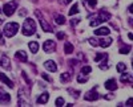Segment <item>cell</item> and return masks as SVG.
Returning a JSON list of instances; mask_svg holds the SVG:
<instances>
[{
	"label": "cell",
	"instance_id": "obj_26",
	"mask_svg": "<svg viewBox=\"0 0 133 107\" xmlns=\"http://www.w3.org/2000/svg\"><path fill=\"white\" fill-rule=\"evenodd\" d=\"M129 52H130V45H125V46L120 48V53H121V54H128Z\"/></svg>",
	"mask_w": 133,
	"mask_h": 107
},
{
	"label": "cell",
	"instance_id": "obj_19",
	"mask_svg": "<svg viewBox=\"0 0 133 107\" xmlns=\"http://www.w3.org/2000/svg\"><path fill=\"white\" fill-rule=\"evenodd\" d=\"M28 46H29V50L32 52V53H37V50H39V44L36 41H31L29 44H28Z\"/></svg>",
	"mask_w": 133,
	"mask_h": 107
},
{
	"label": "cell",
	"instance_id": "obj_27",
	"mask_svg": "<svg viewBox=\"0 0 133 107\" xmlns=\"http://www.w3.org/2000/svg\"><path fill=\"white\" fill-rule=\"evenodd\" d=\"M107 58H108V57L103 58V62H101V63H100V65H98V68L101 69V70H107V69H108V62H107L108 60H107Z\"/></svg>",
	"mask_w": 133,
	"mask_h": 107
},
{
	"label": "cell",
	"instance_id": "obj_37",
	"mask_svg": "<svg viewBox=\"0 0 133 107\" xmlns=\"http://www.w3.org/2000/svg\"><path fill=\"white\" fill-rule=\"evenodd\" d=\"M68 91H69L71 94H73V95H75V97H79V95H80V93H79V91H77V90H72V89H69Z\"/></svg>",
	"mask_w": 133,
	"mask_h": 107
},
{
	"label": "cell",
	"instance_id": "obj_36",
	"mask_svg": "<svg viewBox=\"0 0 133 107\" xmlns=\"http://www.w3.org/2000/svg\"><path fill=\"white\" fill-rule=\"evenodd\" d=\"M21 76H23V78L25 79V82H27L28 85H31V81H29V78L27 77V74H25V71H23V73H21Z\"/></svg>",
	"mask_w": 133,
	"mask_h": 107
},
{
	"label": "cell",
	"instance_id": "obj_29",
	"mask_svg": "<svg viewBox=\"0 0 133 107\" xmlns=\"http://www.w3.org/2000/svg\"><path fill=\"white\" fill-rule=\"evenodd\" d=\"M55 104H56L57 107H61V106H64V104H65V101H64V98H61V97H60V98H57V99H56V102H55Z\"/></svg>",
	"mask_w": 133,
	"mask_h": 107
},
{
	"label": "cell",
	"instance_id": "obj_17",
	"mask_svg": "<svg viewBox=\"0 0 133 107\" xmlns=\"http://www.w3.org/2000/svg\"><path fill=\"white\" fill-rule=\"evenodd\" d=\"M123 76H121V78H120V81L123 82V83H129V82H132V76L130 74H128V73H121Z\"/></svg>",
	"mask_w": 133,
	"mask_h": 107
},
{
	"label": "cell",
	"instance_id": "obj_7",
	"mask_svg": "<svg viewBox=\"0 0 133 107\" xmlns=\"http://www.w3.org/2000/svg\"><path fill=\"white\" fill-rule=\"evenodd\" d=\"M104 86H105V89L109 90V91H115V90L117 89V82H116V79L110 78V79H108V81L105 82Z\"/></svg>",
	"mask_w": 133,
	"mask_h": 107
},
{
	"label": "cell",
	"instance_id": "obj_9",
	"mask_svg": "<svg viewBox=\"0 0 133 107\" xmlns=\"http://www.w3.org/2000/svg\"><path fill=\"white\" fill-rule=\"evenodd\" d=\"M15 57H16V60H19L21 62H27V60H28V56L24 50H17L15 53Z\"/></svg>",
	"mask_w": 133,
	"mask_h": 107
},
{
	"label": "cell",
	"instance_id": "obj_1",
	"mask_svg": "<svg viewBox=\"0 0 133 107\" xmlns=\"http://www.w3.org/2000/svg\"><path fill=\"white\" fill-rule=\"evenodd\" d=\"M21 32H23L24 36H32L35 35L36 32V23L33 21V19H25L23 28H21Z\"/></svg>",
	"mask_w": 133,
	"mask_h": 107
},
{
	"label": "cell",
	"instance_id": "obj_12",
	"mask_svg": "<svg viewBox=\"0 0 133 107\" xmlns=\"http://www.w3.org/2000/svg\"><path fill=\"white\" fill-rule=\"evenodd\" d=\"M0 81H2L3 83H5V85H7L8 87H11V89L14 87V82L11 81V79H9V78H8L7 76H5L4 73H0Z\"/></svg>",
	"mask_w": 133,
	"mask_h": 107
},
{
	"label": "cell",
	"instance_id": "obj_3",
	"mask_svg": "<svg viewBox=\"0 0 133 107\" xmlns=\"http://www.w3.org/2000/svg\"><path fill=\"white\" fill-rule=\"evenodd\" d=\"M17 8V3L16 2H8L3 5V13L5 16H12L15 13V11Z\"/></svg>",
	"mask_w": 133,
	"mask_h": 107
},
{
	"label": "cell",
	"instance_id": "obj_43",
	"mask_svg": "<svg viewBox=\"0 0 133 107\" xmlns=\"http://www.w3.org/2000/svg\"><path fill=\"white\" fill-rule=\"evenodd\" d=\"M3 21V17H2V9H0V23Z\"/></svg>",
	"mask_w": 133,
	"mask_h": 107
},
{
	"label": "cell",
	"instance_id": "obj_38",
	"mask_svg": "<svg viewBox=\"0 0 133 107\" xmlns=\"http://www.w3.org/2000/svg\"><path fill=\"white\" fill-rule=\"evenodd\" d=\"M72 2V0H59V3L63 4V5H66V4H69Z\"/></svg>",
	"mask_w": 133,
	"mask_h": 107
},
{
	"label": "cell",
	"instance_id": "obj_44",
	"mask_svg": "<svg viewBox=\"0 0 133 107\" xmlns=\"http://www.w3.org/2000/svg\"><path fill=\"white\" fill-rule=\"evenodd\" d=\"M3 93H4V90H3V89H2V87H0V95H2V94H3Z\"/></svg>",
	"mask_w": 133,
	"mask_h": 107
},
{
	"label": "cell",
	"instance_id": "obj_40",
	"mask_svg": "<svg viewBox=\"0 0 133 107\" xmlns=\"http://www.w3.org/2000/svg\"><path fill=\"white\" fill-rule=\"evenodd\" d=\"M132 103H133V99H132V98H129V99L127 101V103H125V104H127V106H132Z\"/></svg>",
	"mask_w": 133,
	"mask_h": 107
},
{
	"label": "cell",
	"instance_id": "obj_6",
	"mask_svg": "<svg viewBox=\"0 0 133 107\" xmlns=\"http://www.w3.org/2000/svg\"><path fill=\"white\" fill-rule=\"evenodd\" d=\"M98 98H100V95H98V93L95 91V90L88 91V93L84 95V99H85V101H97Z\"/></svg>",
	"mask_w": 133,
	"mask_h": 107
},
{
	"label": "cell",
	"instance_id": "obj_10",
	"mask_svg": "<svg viewBox=\"0 0 133 107\" xmlns=\"http://www.w3.org/2000/svg\"><path fill=\"white\" fill-rule=\"evenodd\" d=\"M0 66L4 68V69H9L11 68V62H9V58L7 56H0Z\"/></svg>",
	"mask_w": 133,
	"mask_h": 107
},
{
	"label": "cell",
	"instance_id": "obj_24",
	"mask_svg": "<svg viewBox=\"0 0 133 107\" xmlns=\"http://www.w3.org/2000/svg\"><path fill=\"white\" fill-rule=\"evenodd\" d=\"M69 16H73V15H76V13H79V5H77V4H73L72 5V8L69 9Z\"/></svg>",
	"mask_w": 133,
	"mask_h": 107
},
{
	"label": "cell",
	"instance_id": "obj_39",
	"mask_svg": "<svg viewBox=\"0 0 133 107\" xmlns=\"http://www.w3.org/2000/svg\"><path fill=\"white\" fill-rule=\"evenodd\" d=\"M19 15H20V16H23V17H24V16H27V11H25V9H20Z\"/></svg>",
	"mask_w": 133,
	"mask_h": 107
},
{
	"label": "cell",
	"instance_id": "obj_32",
	"mask_svg": "<svg viewBox=\"0 0 133 107\" xmlns=\"http://www.w3.org/2000/svg\"><path fill=\"white\" fill-rule=\"evenodd\" d=\"M88 41H89V44H91L92 46H97V45H98V41H97L96 38H89Z\"/></svg>",
	"mask_w": 133,
	"mask_h": 107
},
{
	"label": "cell",
	"instance_id": "obj_28",
	"mask_svg": "<svg viewBox=\"0 0 133 107\" xmlns=\"http://www.w3.org/2000/svg\"><path fill=\"white\" fill-rule=\"evenodd\" d=\"M105 57H108L107 53H97V56L95 57V61H96V62H100V61H101L103 58H105Z\"/></svg>",
	"mask_w": 133,
	"mask_h": 107
},
{
	"label": "cell",
	"instance_id": "obj_18",
	"mask_svg": "<svg viewBox=\"0 0 133 107\" xmlns=\"http://www.w3.org/2000/svg\"><path fill=\"white\" fill-rule=\"evenodd\" d=\"M71 78H72V73H69V71L63 73L61 76H60V81H61V82H64V83H65V82H68Z\"/></svg>",
	"mask_w": 133,
	"mask_h": 107
},
{
	"label": "cell",
	"instance_id": "obj_35",
	"mask_svg": "<svg viewBox=\"0 0 133 107\" xmlns=\"http://www.w3.org/2000/svg\"><path fill=\"white\" fill-rule=\"evenodd\" d=\"M56 36H57L59 40H64V38H65V33H64V32H59Z\"/></svg>",
	"mask_w": 133,
	"mask_h": 107
},
{
	"label": "cell",
	"instance_id": "obj_42",
	"mask_svg": "<svg viewBox=\"0 0 133 107\" xmlns=\"http://www.w3.org/2000/svg\"><path fill=\"white\" fill-rule=\"evenodd\" d=\"M105 98H107V99H112L113 97H112V95H105Z\"/></svg>",
	"mask_w": 133,
	"mask_h": 107
},
{
	"label": "cell",
	"instance_id": "obj_5",
	"mask_svg": "<svg viewBox=\"0 0 133 107\" xmlns=\"http://www.w3.org/2000/svg\"><path fill=\"white\" fill-rule=\"evenodd\" d=\"M43 49H44V52H47V53L55 52V49H56V42H55L53 40H47L43 44Z\"/></svg>",
	"mask_w": 133,
	"mask_h": 107
},
{
	"label": "cell",
	"instance_id": "obj_25",
	"mask_svg": "<svg viewBox=\"0 0 133 107\" xmlns=\"http://www.w3.org/2000/svg\"><path fill=\"white\" fill-rule=\"evenodd\" d=\"M88 81V77H87V74H80V76L79 77H77V82H79V83H85Z\"/></svg>",
	"mask_w": 133,
	"mask_h": 107
},
{
	"label": "cell",
	"instance_id": "obj_41",
	"mask_svg": "<svg viewBox=\"0 0 133 107\" xmlns=\"http://www.w3.org/2000/svg\"><path fill=\"white\" fill-rule=\"evenodd\" d=\"M75 63H77V61H76V60H73V61L71 60V61H69V65H71V66H73Z\"/></svg>",
	"mask_w": 133,
	"mask_h": 107
},
{
	"label": "cell",
	"instance_id": "obj_34",
	"mask_svg": "<svg viewBox=\"0 0 133 107\" xmlns=\"http://www.w3.org/2000/svg\"><path fill=\"white\" fill-rule=\"evenodd\" d=\"M79 23H80V19H73V20H71V25H72V27H76Z\"/></svg>",
	"mask_w": 133,
	"mask_h": 107
},
{
	"label": "cell",
	"instance_id": "obj_21",
	"mask_svg": "<svg viewBox=\"0 0 133 107\" xmlns=\"http://www.w3.org/2000/svg\"><path fill=\"white\" fill-rule=\"evenodd\" d=\"M101 23H103V21H101V19H100V17L97 16V17H93V19L91 20V23H89V25L95 28V27H97V25H100V24H101Z\"/></svg>",
	"mask_w": 133,
	"mask_h": 107
},
{
	"label": "cell",
	"instance_id": "obj_14",
	"mask_svg": "<svg viewBox=\"0 0 133 107\" xmlns=\"http://www.w3.org/2000/svg\"><path fill=\"white\" fill-rule=\"evenodd\" d=\"M110 44H112V38L108 37V36H107L105 38H101V40L98 41V45L101 46V48H108Z\"/></svg>",
	"mask_w": 133,
	"mask_h": 107
},
{
	"label": "cell",
	"instance_id": "obj_20",
	"mask_svg": "<svg viewBox=\"0 0 133 107\" xmlns=\"http://www.w3.org/2000/svg\"><path fill=\"white\" fill-rule=\"evenodd\" d=\"M64 52H65V54H71V53L73 52V45L71 44V42H65V45H64Z\"/></svg>",
	"mask_w": 133,
	"mask_h": 107
},
{
	"label": "cell",
	"instance_id": "obj_30",
	"mask_svg": "<svg viewBox=\"0 0 133 107\" xmlns=\"http://www.w3.org/2000/svg\"><path fill=\"white\" fill-rule=\"evenodd\" d=\"M92 71V68L91 66H83V69H81V73L83 74H89Z\"/></svg>",
	"mask_w": 133,
	"mask_h": 107
},
{
	"label": "cell",
	"instance_id": "obj_22",
	"mask_svg": "<svg viewBox=\"0 0 133 107\" xmlns=\"http://www.w3.org/2000/svg\"><path fill=\"white\" fill-rule=\"evenodd\" d=\"M55 21H56V24L63 25V24H65V17L63 15H56L55 16Z\"/></svg>",
	"mask_w": 133,
	"mask_h": 107
},
{
	"label": "cell",
	"instance_id": "obj_8",
	"mask_svg": "<svg viewBox=\"0 0 133 107\" xmlns=\"http://www.w3.org/2000/svg\"><path fill=\"white\" fill-rule=\"evenodd\" d=\"M44 68H45L48 71H51V73L57 71V66H56V63H55V61H52V60L44 62Z\"/></svg>",
	"mask_w": 133,
	"mask_h": 107
},
{
	"label": "cell",
	"instance_id": "obj_2",
	"mask_svg": "<svg viewBox=\"0 0 133 107\" xmlns=\"http://www.w3.org/2000/svg\"><path fill=\"white\" fill-rule=\"evenodd\" d=\"M19 30V24L17 23H7L4 27H3V33L5 37H14Z\"/></svg>",
	"mask_w": 133,
	"mask_h": 107
},
{
	"label": "cell",
	"instance_id": "obj_31",
	"mask_svg": "<svg viewBox=\"0 0 133 107\" xmlns=\"http://www.w3.org/2000/svg\"><path fill=\"white\" fill-rule=\"evenodd\" d=\"M87 4L89 5L91 8H95L97 5V0H87Z\"/></svg>",
	"mask_w": 133,
	"mask_h": 107
},
{
	"label": "cell",
	"instance_id": "obj_4",
	"mask_svg": "<svg viewBox=\"0 0 133 107\" xmlns=\"http://www.w3.org/2000/svg\"><path fill=\"white\" fill-rule=\"evenodd\" d=\"M35 13H36V16H37V19H39V21H40V25H41L43 30H44V32H52V30H53V29H52V27L47 23L45 20L43 19V15L40 13V11H36Z\"/></svg>",
	"mask_w": 133,
	"mask_h": 107
},
{
	"label": "cell",
	"instance_id": "obj_15",
	"mask_svg": "<svg viewBox=\"0 0 133 107\" xmlns=\"http://www.w3.org/2000/svg\"><path fill=\"white\" fill-rule=\"evenodd\" d=\"M11 102V95L7 93H3L0 95V104H8Z\"/></svg>",
	"mask_w": 133,
	"mask_h": 107
},
{
	"label": "cell",
	"instance_id": "obj_13",
	"mask_svg": "<svg viewBox=\"0 0 133 107\" xmlns=\"http://www.w3.org/2000/svg\"><path fill=\"white\" fill-rule=\"evenodd\" d=\"M48 99H49V94L45 91V93H43L41 95H40V97L37 98V104H45L47 102H48Z\"/></svg>",
	"mask_w": 133,
	"mask_h": 107
},
{
	"label": "cell",
	"instance_id": "obj_23",
	"mask_svg": "<svg viewBox=\"0 0 133 107\" xmlns=\"http://www.w3.org/2000/svg\"><path fill=\"white\" fill-rule=\"evenodd\" d=\"M116 69H117L118 73H124V71H127V65H125L124 62H118L117 66H116Z\"/></svg>",
	"mask_w": 133,
	"mask_h": 107
},
{
	"label": "cell",
	"instance_id": "obj_33",
	"mask_svg": "<svg viewBox=\"0 0 133 107\" xmlns=\"http://www.w3.org/2000/svg\"><path fill=\"white\" fill-rule=\"evenodd\" d=\"M41 77H43L44 79H45L47 82H52V78L48 76V74H45V73H43V74H41Z\"/></svg>",
	"mask_w": 133,
	"mask_h": 107
},
{
	"label": "cell",
	"instance_id": "obj_16",
	"mask_svg": "<svg viewBox=\"0 0 133 107\" xmlns=\"http://www.w3.org/2000/svg\"><path fill=\"white\" fill-rule=\"evenodd\" d=\"M98 17L101 19V21L104 23V21H108L110 19V13L107 12V11H104V9H101V11H100V13H98Z\"/></svg>",
	"mask_w": 133,
	"mask_h": 107
},
{
	"label": "cell",
	"instance_id": "obj_11",
	"mask_svg": "<svg viewBox=\"0 0 133 107\" xmlns=\"http://www.w3.org/2000/svg\"><path fill=\"white\" fill-rule=\"evenodd\" d=\"M109 33H110V30H109V28H107V27L97 28V29L95 30V35H96V36H108Z\"/></svg>",
	"mask_w": 133,
	"mask_h": 107
}]
</instances>
